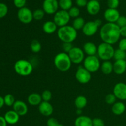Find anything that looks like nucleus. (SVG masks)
I'll use <instances>...</instances> for the list:
<instances>
[{
  "mask_svg": "<svg viewBox=\"0 0 126 126\" xmlns=\"http://www.w3.org/2000/svg\"><path fill=\"white\" fill-rule=\"evenodd\" d=\"M70 17L68 11L60 10L54 14V22L58 27H62L68 25L70 20Z\"/></svg>",
  "mask_w": 126,
  "mask_h": 126,
  "instance_id": "7",
  "label": "nucleus"
},
{
  "mask_svg": "<svg viewBox=\"0 0 126 126\" xmlns=\"http://www.w3.org/2000/svg\"><path fill=\"white\" fill-rule=\"evenodd\" d=\"M4 105V98L0 96V109L2 108Z\"/></svg>",
  "mask_w": 126,
  "mask_h": 126,
  "instance_id": "48",
  "label": "nucleus"
},
{
  "mask_svg": "<svg viewBox=\"0 0 126 126\" xmlns=\"http://www.w3.org/2000/svg\"><path fill=\"white\" fill-rule=\"evenodd\" d=\"M114 50L113 45L102 42L97 47L98 57L103 61L110 60L114 57Z\"/></svg>",
  "mask_w": 126,
  "mask_h": 126,
  "instance_id": "5",
  "label": "nucleus"
},
{
  "mask_svg": "<svg viewBox=\"0 0 126 126\" xmlns=\"http://www.w3.org/2000/svg\"><path fill=\"white\" fill-rule=\"evenodd\" d=\"M118 47H119L118 49L126 51V38H123L119 41Z\"/></svg>",
  "mask_w": 126,
  "mask_h": 126,
  "instance_id": "43",
  "label": "nucleus"
},
{
  "mask_svg": "<svg viewBox=\"0 0 126 126\" xmlns=\"http://www.w3.org/2000/svg\"><path fill=\"white\" fill-rule=\"evenodd\" d=\"M4 118L7 124L10 125L17 124L20 120V116L14 110H10L6 112Z\"/></svg>",
  "mask_w": 126,
  "mask_h": 126,
  "instance_id": "18",
  "label": "nucleus"
},
{
  "mask_svg": "<svg viewBox=\"0 0 126 126\" xmlns=\"http://www.w3.org/2000/svg\"><path fill=\"white\" fill-rule=\"evenodd\" d=\"M87 12L91 16H95L100 11V4L98 0H90L86 6Z\"/></svg>",
  "mask_w": 126,
  "mask_h": 126,
  "instance_id": "17",
  "label": "nucleus"
},
{
  "mask_svg": "<svg viewBox=\"0 0 126 126\" xmlns=\"http://www.w3.org/2000/svg\"><path fill=\"white\" fill-rule=\"evenodd\" d=\"M115 60H126V51L121 50L118 49L114 50V57H113Z\"/></svg>",
  "mask_w": 126,
  "mask_h": 126,
  "instance_id": "31",
  "label": "nucleus"
},
{
  "mask_svg": "<svg viewBox=\"0 0 126 126\" xmlns=\"http://www.w3.org/2000/svg\"><path fill=\"white\" fill-rule=\"evenodd\" d=\"M59 1L57 0H44L43 9L46 14H55L59 9Z\"/></svg>",
  "mask_w": 126,
  "mask_h": 126,
  "instance_id": "11",
  "label": "nucleus"
},
{
  "mask_svg": "<svg viewBox=\"0 0 126 126\" xmlns=\"http://www.w3.org/2000/svg\"><path fill=\"white\" fill-rule=\"evenodd\" d=\"M85 23H86V22H85L84 19L82 17H78L74 19V20L73 21L72 25L71 26L76 31H78L80 30H82L84 26Z\"/></svg>",
  "mask_w": 126,
  "mask_h": 126,
  "instance_id": "27",
  "label": "nucleus"
},
{
  "mask_svg": "<svg viewBox=\"0 0 126 126\" xmlns=\"http://www.w3.org/2000/svg\"></svg>",
  "mask_w": 126,
  "mask_h": 126,
  "instance_id": "50",
  "label": "nucleus"
},
{
  "mask_svg": "<svg viewBox=\"0 0 126 126\" xmlns=\"http://www.w3.org/2000/svg\"><path fill=\"white\" fill-rule=\"evenodd\" d=\"M57 36L60 41L63 43H72L78 36L77 31L71 25L60 27L57 30Z\"/></svg>",
  "mask_w": 126,
  "mask_h": 126,
  "instance_id": "2",
  "label": "nucleus"
},
{
  "mask_svg": "<svg viewBox=\"0 0 126 126\" xmlns=\"http://www.w3.org/2000/svg\"><path fill=\"white\" fill-rule=\"evenodd\" d=\"M87 2H88L87 0H76V5L80 7H86Z\"/></svg>",
  "mask_w": 126,
  "mask_h": 126,
  "instance_id": "44",
  "label": "nucleus"
},
{
  "mask_svg": "<svg viewBox=\"0 0 126 126\" xmlns=\"http://www.w3.org/2000/svg\"><path fill=\"white\" fill-rule=\"evenodd\" d=\"M68 12L70 18H76L78 17L80 14V11L79 8L78 7H75V6H73Z\"/></svg>",
  "mask_w": 126,
  "mask_h": 126,
  "instance_id": "33",
  "label": "nucleus"
},
{
  "mask_svg": "<svg viewBox=\"0 0 126 126\" xmlns=\"http://www.w3.org/2000/svg\"><path fill=\"white\" fill-rule=\"evenodd\" d=\"M94 22H95V23L97 24V25L98 26V27H101V26H102V21L100 19H97V20H95Z\"/></svg>",
  "mask_w": 126,
  "mask_h": 126,
  "instance_id": "47",
  "label": "nucleus"
},
{
  "mask_svg": "<svg viewBox=\"0 0 126 126\" xmlns=\"http://www.w3.org/2000/svg\"><path fill=\"white\" fill-rule=\"evenodd\" d=\"M68 54L72 63L76 65L83 62L85 59V54L82 49L78 47H73Z\"/></svg>",
  "mask_w": 126,
  "mask_h": 126,
  "instance_id": "9",
  "label": "nucleus"
},
{
  "mask_svg": "<svg viewBox=\"0 0 126 126\" xmlns=\"http://www.w3.org/2000/svg\"><path fill=\"white\" fill-rule=\"evenodd\" d=\"M97 47L94 43L89 41L84 43L83 46V50L84 54H87V56H91V55H96L97 54Z\"/></svg>",
  "mask_w": 126,
  "mask_h": 126,
  "instance_id": "19",
  "label": "nucleus"
},
{
  "mask_svg": "<svg viewBox=\"0 0 126 126\" xmlns=\"http://www.w3.org/2000/svg\"><path fill=\"white\" fill-rule=\"evenodd\" d=\"M4 104L8 107L13 106L15 103V98L12 94H7L4 97Z\"/></svg>",
  "mask_w": 126,
  "mask_h": 126,
  "instance_id": "32",
  "label": "nucleus"
},
{
  "mask_svg": "<svg viewBox=\"0 0 126 126\" xmlns=\"http://www.w3.org/2000/svg\"><path fill=\"white\" fill-rule=\"evenodd\" d=\"M82 110L81 109H76V113L77 115H78V116H82Z\"/></svg>",
  "mask_w": 126,
  "mask_h": 126,
  "instance_id": "49",
  "label": "nucleus"
},
{
  "mask_svg": "<svg viewBox=\"0 0 126 126\" xmlns=\"http://www.w3.org/2000/svg\"><path fill=\"white\" fill-rule=\"evenodd\" d=\"M59 5L61 10L68 11L73 7V1L72 0H59Z\"/></svg>",
  "mask_w": 126,
  "mask_h": 126,
  "instance_id": "28",
  "label": "nucleus"
},
{
  "mask_svg": "<svg viewBox=\"0 0 126 126\" xmlns=\"http://www.w3.org/2000/svg\"><path fill=\"white\" fill-rule=\"evenodd\" d=\"M113 92L117 99L126 100V84L124 82L116 84L113 88Z\"/></svg>",
  "mask_w": 126,
  "mask_h": 126,
  "instance_id": "12",
  "label": "nucleus"
},
{
  "mask_svg": "<svg viewBox=\"0 0 126 126\" xmlns=\"http://www.w3.org/2000/svg\"><path fill=\"white\" fill-rule=\"evenodd\" d=\"M87 99L85 96L79 95L75 98V105L76 109L82 110L87 106Z\"/></svg>",
  "mask_w": 126,
  "mask_h": 126,
  "instance_id": "26",
  "label": "nucleus"
},
{
  "mask_svg": "<svg viewBox=\"0 0 126 126\" xmlns=\"http://www.w3.org/2000/svg\"><path fill=\"white\" fill-rule=\"evenodd\" d=\"M72 43H63L62 44V49L63 50V52L68 54L70 50L73 48Z\"/></svg>",
  "mask_w": 126,
  "mask_h": 126,
  "instance_id": "39",
  "label": "nucleus"
},
{
  "mask_svg": "<svg viewBox=\"0 0 126 126\" xmlns=\"http://www.w3.org/2000/svg\"><path fill=\"white\" fill-rule=\"evenodd\" d=\"M15 71L18 75L22 76H29L33 70V66L32 63L25 59H20L17 60L14 66Z\"/></svg>",
  "mask_w": 126,
  "mask_h": 126,
  "instance_id": "4",
  "label": "nucleus"
},
{
  "mask_svg": "<svg viewBox=\"0 0 126 126\" xmlns=\"http://www.w3.org/2000/svg\"><path fill=\"white\" fill-rule=\"evenodd\" d=\"M93 126H105V123L101 118H95L92 119Z\"/></svg>",
  "mask_w": 126,
  "mask_h": 126,
  "instance_id": "42",
  "label": "nucleus"
},
{
  "mask_svg": "<svg viewBox=\"0 0 126 126\" xmlns=\"http://www.w3.org/2000/svg\"><path fill=\"white\" fill-rule=\"evenodd\" d=\"M75 78L78 82L82 84H86L91 80L92 75L84 66H79L75 73Z\"/></svg>",
  "mask_w": 126,
  "mask_h": 126,
  "instance_id": "8",
  "label": "nucleus"
},
{
  "mask_svg": "<svg viewBox=\"0 0 126 126\" xmlns=\"http://www.w3.org/2000/svg\"><path fill=\"white\" fill-rule=\"evenodd\" d=\"M54 63L58 70L62 72H66L71 68L72 62L68 54L62 52L55 55L54 59Z\"/></svg>",
  "mask_w": 126,
  "mask_h": 126,
  "instance_id": "3",
  "label": "nucleus"
},
{
  "mask_svg": "<svg viewBox=\"0 0 126 126\" xmlns=\"http://www.w3.org/2000/svg\"><path fill=\"white\" fill-rule=\"evenodd\" d=\"M117 25H118V27L119 28H122V27H126V17L125 16H121L119 17V18H118V20L116 22Z\"/></svg>",
  "mask_w": 126,
  "mask_h": 126,
  "instance_id": "41",
  "label": "nucleus"
},
{
  "mask_svg": "<svg viewBox=\"0 0 126 126\" xmlns=\"http://www.w3.org/2000/svg\"><path fill=\"white\" fill-rule=\"evenodd\" d=\"M126 71V60H116L113 63V71L116 75H123Z\"/></svg>",
  "mask_w": 126,
  "mask_h": 126,
  "instance_id": "20",
  "label": "nucleus"
},
{
  "mask_svg": "<svg viewBox=\"0 0 126 126\" xmlns=\"http://www.w3.org/2000/svg\"><path fill=\"white\" fill-rule=\"evenodd\" d=\"M120 16V13L117 9L108 8L104 12V18L107 23H116Z\"/></svg>",
  "mask_w": 126,
  "mask_h": 126,
  "instance_id": "13",
  "label": "nucleus"
},
{
  "mask_svg": "<svg viewBox=\"0 0 126 126\" xmlns=\"http://www.w3.org/2000/svg\"><path fill=\"white\" fill-rule=\"evenodd\" d=\"M41 95L43 101L49 102L50 100L52 99V94L49 90H45V91H44L42 92Z\"/></svg>",
  "mask_w": 126,
  "mask_h": 126,
  "instance_id": "34",
  "label": "nucleus"
},
{
  "mask_svg": "<svg viewBox=\"0 0 126 126\" xmlns=\"http://www.w3.org/2000/svg\"><path fill=\"white\" fill-rule=\"evenodd\" d=\"M13 110L16 111L20 116L26 115L28 111V107L27 103L22 100H17L12 106Z\"/></svg>",
  "mask_w": 126,
  "mask_h": 126,
  "instance_id": "16",
  "label": "nucleus"
},
{
  "mask_svg": "<svg viewBox=\"0 0 126 126\" xmlns=\"http://www.w3.org/2000/svg\"><path fill=\"white\" fill-rule=\"evenodd\" d=\"M126 105L123 102H116L112 105V113L116 116H120L123 114L126 111Z\"/></svg>",
  "mask_w": 126,
  "mask_h": 126,
  "instance_id": "24",
  "label": "nucleus"
},
{
  "mask_svg": "<svg viewBox=\"0 0 126 126\" xmlns=\"http://www.w3.org/2000/svg\"><path fill=\"white\" fill-rule=\"evenodd\" d=\"M8 12V7L4 3L0 2V18L4 17Z\"/></svg>",
  "mask_w": 126,
  "mask_h": 126,
  "instance_id": "36",
  "label": "nucleus"
},
{
  "mask_svg": "<svg viewBox=\"0 0 126 126\" xmlns=\"http://www.w3.org/2000/svg\"><path fill=\"white\" fill-rule=\"evenodd\" d=\"M47 126H63L62 124L60 123L57 119L54 118H50L47 119L46 123Z\"/></svg>",
  "mask_w": 126,
  "mask_h": 126,
  "instance_id": "37",
  "label": "nucleus"
},
{
  "mask_svg": "<svg viewBox=\"0 0 126 126\" xmlns=\"http://www.w3.org/2000/svg\"><path fill=\"white\" fill-rule=\"evenodd\" d=\"M7 124L4 118L2 116H0V126H7Z\"/></svg>",
  "mask_w": 126,
  "mask_h": 126,
  "instance_id": "46",
  "label": "nucleus"
},
{
  "mask_svg": "<svg viewBox=\"0 0 126 126\" xmlns=\"http://www.w3.org/2000/svg\"><path fill=\"white\" fill-rule=\"evenodd\" d=\"M17 17L20 22L23 24H29L33 20V12L29 8L26 7L18 10Z\"/></svg>",
  "mask_w": 126,
  "mask_h": 126,
  "instance_id": "10",
  "label": "nucleus"
},
{
  "mask_svg": "<svg viewBox=\"0 0 126 126\" xmlns=\"http://www.w3.org/2000/svg\"><path fill=\"white\" fill-rule=\"evenodd\" d=\"M117 98L116 97V96L114 95V94H108L106 95L105 98V102L108 105H113L114 103H115L116 102Z\"/></svg>",
  "mask_w": 126,
  "mask_h": 126,
  "instance_id": "35",
  "label": "nucleus"
},
{
  "mask_svg": "<svg viewBox=\"0 0 126 126\" xmlns=\"http://www.w3.org/2000/svg\"><path fill=\"white\" fill-rule=\"evenodd\" d=\"M100 62L97 55L87 56L83 62V66L90 73L97 72L100 68Z\"/></svg>",
  "mask_w": 126,
  "mask_h": 126,
  "instance_id": "6",
  "label": "nucleus"
},
{
  "mask_svg": "<svg viewBox=\"0 0 126 126\" xmlns=\"http://www.w3.org/2000/svg\"><path fill=\"white\" fill-rule=\"evenodd\" d=\"M44 15H45V12L43 11V9H37L33 12V19L37 21L41 20L44 18Z\"/></svg>",
  "mask_w": 126,
  "mask_h": 126,
  "instance_id": "30",
  "label": "nucleus"
},
{
  "mask_svg": "<svg viewBox=\"0 0 126 126\" xmlns=\"http://www.w3.org/2000/svg\"><path fill=\"white\" fill-rule=\"evenodd\" d=\"M26 3H27V0H14V6L19 9L24 7Z\"/></svg>",
  "mask_w": 126,
  "mask_h": 126,
  "instance_id": "40",
  "label": "nucleus"
},
{
  "mask_svg": "<svg viewBox=\"0 0 126 126\" xmlns=\"http://www.w3.org/2000/svg\"><path fill=\"white\" fill-rule=\"evenodd\" d=\"M27 102L32 106H39L43 102L41 95L36 92L30 94L27 98Z\"/></svg>",
  "mask_w": 126,
  "mask_h": 126,
  "instance_id": "23",
  "label": "nucleus"
},
{
  "mask_svg": "<svg viewBox=\"0 0 126 126\" xmlns=\"http://www.w3.org/2000/svg\"><path fill=\"white\" fill-rule=\"evenodd\" d=\"M41 44L39 41L37 39H34L32 41L30 44V49L32 52L34 53V54L39 52L41 50Z\"/></svg>",
  "mask_w": 126,
  "mask_h": 126,
  "instance_id": "29",
  "label": "nucleus"
},
{
  "mask_svg": "<svg viewBox=\"0 0 126 126\" xmlns=\"http://www.w3.org/2000/svg\"><path fill=\"white\" fill-rule=\"evenodd\" d=\"M120 28L116 23H106L100 29V37L103 43L116 44L120 40Z\"/></svg>",
  "mask_w": 126,
  "mask_h": 126,
  "instance_id": "1",
  "label": "nucleus"
},
{
  "mask_svg": "<svg viewBox=\"0 0 126 126\" xmlns=\"http://www.w3.org/2000/svg\"><path fill=\"white\" fill-rule=\"evenodd\" d=\"M101 71L105 75H110L113 71V64L110 60L103 61L100 66Z\"/></svg>",
  "mask_w": 126,
  "mask_h": 126,
  "instance_id": "25",
  "label": "nucleus"
},
{
  "mask_svg": "<svg viewBox=\"0 0 126 126\" xmlns=\"http://www.w3.org/2000/svg\"><path fill=\"white\" fill-rule=\"evenodd\" d=\"M108 8L117 9L119 5V0H107Z\"/></svg>",
  "mask_w": 126,
  "mask_h": 126,
  "instance_id": "38",
  "label": "nucleus"
},
{
  "mask_svg": "<svg viewBox=\"0 0 126 126\" xmlns=\"http://www.w3.org/2000/svg\"><path fill=\"white\" fill-rule=\"evenodd\" d=\"M43 30L46 34H51L58 30V27L54 21H46L43 25Z\"/></svg>",
  "mask_w": 126,
  "mask_h": 126,
  "instance_id": "22",
  "label": "nucleus"
},
{
  "mask_svg": "<svg viewBox=\"0 0 126 126\" xmlns=\"http://www.w3.org/2000/svg\"><path fill=\"white\" fill-rule=\"evenodd\" d=\"M98 28L99 27L97 25L94 21H89L86 22L82 31L85 36L90 37L95 35L97 33Z\"/></svg>",
  "mask_w": 126,
  "mask_h": 126,
  "instance_id": "14",
  "label": "nucleus"
},
{
  "mask_svg": "<svg viewBox=\"0 0 126 126\" xmlns=\"http://www.w3.org/2000/svg\"><path fill=\"white\" fill-rule=\"evenodd\" d=\"M120 33L121 36H123V38H126V26L120 28Z\"/></svg>",
  "mask_w": 126,
  "mask_h": 126,
  "instance_id": "45",
  "label": "nucleus"
},
{
  "mask_svg": "<svg viewBox=\"0 0 126 126\" xmlns=\"http://www.w3.org/2000/svg\"><path fill=\"white\" fill-rule=\"evenodd\" d=\"M75 126H93L92 119L87 116H80L75 121Z\"/></svg>",
  "mask_w": 126,
  "mask_h": 126,
  "instance_id": "21",
  "label": "nucleus"
},
{
  "mask_svg": "<svg viewBox=\"0 0 126 126\" xmlns=\"http://www.w3.org/2000/svg\"><path fill=\"white\" fill-rule=\"evenodd\" d=\"M38 110L41 114L46 117L50 116L54 113V107L48 102H43L38 106Z\"/></svg>",
  "mask_w": 126,
  "mask_h": 126,
  "instance_id": "15",
  "label": "nucleus"
}]
</instances>
